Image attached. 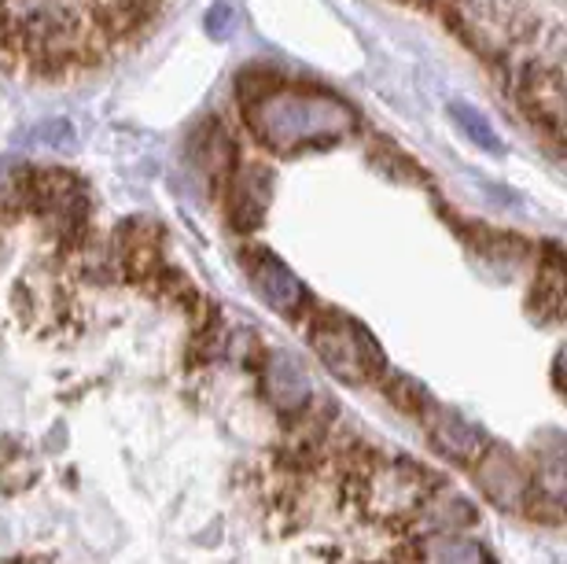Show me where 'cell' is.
Instances as JSON below:
<instances>
[{
  "mask_svg": "<svg viewBox=\"0 0 567 564\" xmlns=\"http://www.w3.org/2000/svg\"><path fill=\"white\" fill-rule=\"evenodd\" d=\"M163 0H0V63L60 78L107 63L152 27Z\"/></svg>",
  "mask_w": 567,
  "mask_h": 564,
  "instance_id": "cell-1",
  "label": "cell"
},
{
  "mask_svg": "<svg viewBox=\"0 0 567 564\" xmlns=\"http://www.w3.org/2000/svg\"><path fill=\"white\" fill-rule=\"evenodd\" d=\"M247 130L266 148L295 152L310 144H332L347 133H354L358 119L343 100L321 89H302L288 82H262L258 89L240 85Z\"/></svg>",
  "mask_w": 567,
  "mask_h": 564,
  "instance_id": "cell-2",
  "label": "cell"
},
{
  "mask_svg": "<svg viewBox=\"0 0 567 564\" xmlns=\"http://www.w3.org/2000/svg\"><path fill=\"white\" fill-rule=\"evenodd\" d=\"M475 483H480L483 499L494 502L497 510H519L530 491L527 465L508 447H486L475 465Z\"/></svg>",
  "mask_w": 567,
  "mask_h": 564,
  "instance_id": "cell-4",
  "label": "cell"
},
{
  "mask_svg": "<svg viewBox=\"0 0 567 564\" xmlns=\"http://www.w3.org/2000/svg\"><path fill=\"white\" fill-rule=\"evenodd\" d=\"M266 391L274 406L280 410H302L306 399H310V377H306L302 362L288 351H274L269 358V373H266Z\"/></svg>",
  "mask_w": 567,
  "mask_h": 564,
  "instance_id": "cell-7",
  "label": "cell"
},
{
  "mask_svg": "<svg viewBox=\"0 0 567 564\" xmlns=\"http://www.w3.org/2000/svg\"><path fill=\"white\" fill-rule=\"evenodd\" d=\"M71 126H66V122H52V126H41V137H49L44 144H66L71 141Z\"/></svg>",
  "mask_w": 567,
  "mask_h": 564,
  "instance_id": "cell-12",
  "label": "cell"
},
{
  "mask_svg": "<svg viewBox=\"0 0 567 564\" xmlns=\"http://www.w3.org/2000/svg\"><path fill=\"white\" fill-rule=\"evenodd\" d=\"M427 428H431V443H435L446 458H457V461H472L486 443L483 428L472 424L468 417L457 410H435Z\"/></svg>",
  "mask_w": 567,
  "mask_h": 564,
  "instance_id": "cell-6",
  "label": "cell"
},
{
  "mask_svg": "<svg viewBox=\"0 0 567 564\" xmlns=\"http://www.w3.org/2000/svg\"><path fill=\"white\" fill-rule=\"evenodd\" d=\"M233 16H229V8L225 4H214L210 8V16H207V30L214 33V38H225V33L233 30V22H229Z\"/></svg>",
  "mask_w": 567,
  "mask_h": 564,
  "instance_id": "cell-11",
  "label": "cell"
},
{
  "mask_svg": "<svg viewBox=\"0 0 567 564\" xmlns=\"http://www.w3.org/2000/svg\"><path fill=\"white\" fill-rule=\"evenodd\" d=\"M269 207V177L262 174V166H247V171L236 177L233 188V222L240 233H251L258 222L266 218Z\"/></svg>",
  "mask_w": 567,
  "mask_h": 564,
  "instance_id": "cell-8",
  "label": "cell"
},
{
  "mask_svg": "<svg viewBox=\"0 0 567 564\" xmlns=\"http://www.w3.org/2000/svg\"><path fill=\"white\" fill-rule=\"evenodd\" d=\"M427 564H483V550L461 535H435L427 543Z\"/></svg>",
  "mask_w": 567,
  "mask_h": 564,
  "instance_id": "cell-9",
  "label": "cell"
},
{
  "mask_svg": "<svg viewBox=\"0 0 567 564\" xmlns=\"http://www.w3.org/2000/svg\"><path fill=\"white\" fill-rule=\"evenodd\" d=\"M450 115H453V122H457L464 133H468L472 144H480V148L491 152V155L502 152V144H497V133L491 130V122H486L480 111H472L468 104H450Z\"/></svg>",
  "mask_w": 567,
  "mask_h": 564,
  "instance_id": "cell-10",
  "label": "cell"
},
{
  "mask_svg": "<svg viewBox=\"0 0 567 564\" xmlns=\"http://www.w3.org/2000/svg\"><path fill=\"white\" fill-rule=\"evenodd\" d=\"M313 351L321 355V362L343 383L369 380L372 369L380 366L377 343L358 329L354 321H347L343 314H328V318L313 329Z\"/></svg>",
  "mask_w": 567,
  "mask_h": 564,
  "instance_id": "cell-3",
  "label": "cell"
},
{
  "mask_svg": "<svg viewBox=\"0 0 567 564\" xmlns=\"http://www.w3.org/2000/svg\"><path fill=\"white\" fill-rule=\"evenodd\" d=\"M244 263H247V277H251L258 299H262L266 307H274L277 314H284V318H291V314L302 310V302H306L302 280L295 277L274 252H251Z\"/></svg>",
  "mask_w": 567,
  "mask_h": 564,
  "instance_id": "cell-5",
  "label": "cell"
}]
</instances>
